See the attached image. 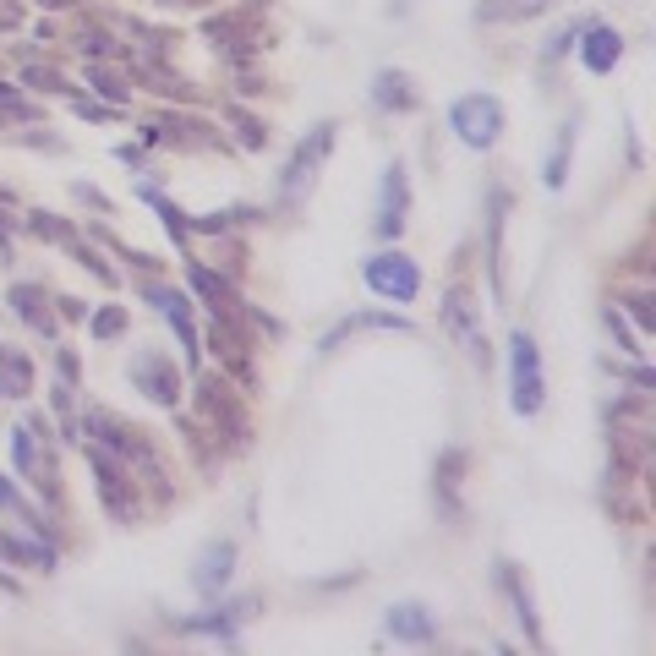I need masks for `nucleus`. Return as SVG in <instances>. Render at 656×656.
Segmentation results:
<instances>
[{"mask_svg": "<svg viewBox=\"0 0 656 656\" xmlns=\"http://www.w3.org/2000/svg\"><path fill=\"white\" fill-rule=\"evenodd\" d=\"M449 126L465 148H492L503 132V104L492 93H465V99L449 104Z\"/></svg>", "mask_w": 656, "mask_h": 656, "instance_id": "1", "label": "nucleus"}, {"mask_svg": "<svg viewBox=\"0 0 656 656\" xmlns=\"http://www.w3.org/2000/svg\"><path fill=\"white\" fill-rule=\"evenodd\" d=\"M509 378H514V410L536 416L542 410V356L531 334H509Z\"/></svg>", "mask_w": 656, "mask_h": 656, "instance_id": "2", "label": "nucleus"}, {"mask_svg": "<svg viewBox=\"0 0 656 656\" xmlns=\"http://www.w3.org/2000/svg\"><path fill=\"white\" fill-rule=\"evenodd\" d=\"M361 279H367L378 296H389V301H416V290H421V268L410 263L405 252L367 257V263H361Z\"/></svg>", "mask_w": 656, "mask_h": 656, "instance_id": "3", "label": "nucleus"}, {"mask_svg": "<svg viewBox=\"0 0 656 656\" xmlns=\"http://www.w3.org/2000/svg\"><path fill=\"white\" fill-rule=\"evenodd\" d=\"M328 148H334V126H312V137L290 154L285 175H279V192H285V203H301L312 186V175H318V164L328 159Z\"/></svg>", "mask_w": 656, "mask_h": 656, "instance_id": "4", "label": "nucleus"}, {"mask_svg": "<svg viewBox=\"0 0 656 656\" xmlns=\"http://www.w3.org/2000/svg\"><path fill=\"white\" fill-rule=\"evenodd\" d=\"M11 454H17V465H22V476H28L33 487L44 492V498H61V487H55V465H50V454L39 449V438H33V427H17L11 432Z\"/></svg>", "mask_w": 656, "mask_h": 656, "instance_id": "5", "label": "nucleus"}, {"mask_svg": "<svg viewBox=\"0 0 656 656\" xmlns=\"http://www.w3.org/2000/svg\"><path fill=\"white\" fill-rule=\"evenodd\" d=\"M405 230V164H389L383 175V208H378V236L394 241Z\"/></svg>", "mask_w": 656, "mask_h": 656, "instance_id": "6", "label": "nucleus"}, {"mask_svg": "<svg viewBox=\"0 0 656 656\" xmlns=\"http://www.w3.org/2000/svg\"><path fill=\"white\" fill-rule=\"evenodd\" d=\"M580 55H585V66H591V72H613L618 55H624V39H618V28H607V22H591V28H585Z\"/></svg>", "mask_w": 656, "mask_h": 656, "instance_id": "7", "label": "nucleus"}, {"mask_svg": "<svg viewBox=\"0 0 656 656\" xmlns=\"http://www.w3.org/2000/svg\"><path fill=\"white\" fill-rule=\"evenodd\" d=\"M230 569H236V547H230V542H208V553L197 558V585H203L208 596L225 591V585H230Z\"/></svg>", "mask_w": 656, "mask_h": 656, "instance_id": "8", "label": "nucleus"}, {"mask_svg": "<svg viewBox=\"0 0 656 656\" xmlns=\"http://www.w3.org/2000/svg\"><path fill=\"white\" fill-rule=\"evenodd\" d=\"M93 476H99V492L115 509V520H137V498H132V487H126V476L115 471L110 460H93Z\"/></svg>", "mask_w": 656, "mask_h": 656, "instance_id": "9", "label": "nucleus"}, {"mask_svg": "<svg viewBox=\"0 0 656 656\" xmlns=\"http://www.w3.org/2000/svg\"><path fill=\"white\" fill-rule=\"evenodd\" d=\"M132 378L143 383V389H159V394H154L159 405H175V400H181V378H175V367H170V361H159V356H143V361L132 367Z\"/></svg>", "mask_w": 656, "mask_h": 656, "instance_id": "10", "label": "nucleus"}, {"mask_svg": "<svg viewBox=\"0 0 656 656\" xmlns=\"http://www.w3.org/2000/svg\"><path fill=\"white\" fill-rule=\"evenodd\" d=\"M372 104H378V110H416V88H410L405 72H378V82H372Z\"/></svg>", "mask_w": 656, "mask_h": 656, "instance_id": "11", "label": "nucleus"}, {"mask_svg": "<svg viewBox=\"0 0 656 656\" xmlns=\"http://www.w3.org/2000/svg\"><path fill=\"white\" fill-rule=\"evenodd\" d=\"M28 383H33L28 356L0 345V400H22V394H28Z\"/></svg>", "mask_w": 656, "mask_h": 656, "instance_id": "12", "label": "nucleus"}, {"mask_svg": "<svg viewBox=\"0 0 656 656\" xmlns=\"http://www.w3.org/2000/svg\"><path fill=\"white\" fill-rule=\"evenodd\" d=\"M389 635H400V640H421L427 646L432 635H438V624L427 618V607H389Z\"/></svg>", "mask_w": 656, "mask_h": 656, "instance_id": "13", "label": "nucleus"}, {"mask_svg": "<svg viewBox=\"0 0 656 656\" xmlns=\"http://www.w3.org/2000/svg\"><path fill=\"white\" fill-rule=\"evenodd\" d=\"M443 323H449L454 334H465V345L482 356V334H476V312H471V296H465V290H449V301H443Z\"/></svg>", "mask_w": 656, "mask_h": 656, "instance_id": "14", "label": "nucleus"}, {"mask_svg": "<svg viewBox=\"0 0 656 656\" xmlns=\"http://www.w3.org/2000/svg\"><path fill=\"white\" fill-rule=\"evenodd\" d=\"M547 6H553V0H482L476 17L482 22H525V17H542Z\"/></svg>", "mask_w": 656, "mask_h": 656, "instance_id": "15", "label": "nucleus"}, {"mask_svg": "<svg viewBox=\"0 0 656 656\" xmlns=\"http://www.w3.org/2000/svg\"><path fill=\"white\" fill-rule=\"evenodd\" d=\"M148 296H154L159 307H164V318L175 323V334H181V345L192 350V361H197V323H192V312H186V301L175 296V290H148Z\"/></svg>", "mask_w": 656, "mask_h": 656, "instance_id": "16", "label": "nucleus"}, {"mask_svg": "<svg viewBox=\"0 0 656 656\" xmlns=\"http://www.w3.org/2000/svg\"><path fill=\"white\" fill-rule=\"evenodd\" d=\"M0 558H11V564H39V569H50V564H55V553H50V547L17 542V536H0Z\"/></svg>", "mask_w": 656, "mask_h": 656, "instance_id": "17", "label": "nucleus"}, {"mask_svg": "<svg viewBox=\"0 0 656 656\" xmlns=\"http://www.w3.org/2000/svg\"><path fill=\"white\" fill-rule=\"evenodd\" d=\"M569 154H574V121L558 132V148H553V159H547V175L542 181L547 186H564V170H569Z\"/></svg>", "mask_w": 656, "mask_h": 656, "instance_id": "18", "label": "nucleus"}, {"mask_svg": "<svg viewBox=\"0 0 656 656\" xmlns=\"http://www.w3.org/2000/svg\"><path fill=\"white\" fill-rule=\"evenodd\" d=\"M39 290H33V285H17V290H11V312H17V318H28L33 328H50V318H44V312H39Z\"/></svg>", "mask_w": 656, "mask_h": 656, "instance_id": "19", "label": "nucleus"}, {"mask_svg": "<svg viewBox=\"0 0 656 656\" xmlns=\"http://www.w3.org/2000/svg\"><path fill=\"white\" fill-rule=\"evenodd\" d=\"M503 585H509V596H514V607H520V624H525V635L536 640V613H531V596H525V585H520V574H514L509 564H503V574H498Z\"/></svg>", "mask_w": 656, "mask_h": 656, "instance_id": "20", "label": "nucleus"}, {"mask_svg": "<svg viewBox=\"0 0 656 656\" xmlns=\"http://www.w3.org/2000/svg\"><path fill=\"white\" fill-rule=\"evenodd\" d=\"M0 503H6V509H17V514H28V525H33V531H50V525H44V514H33L28 503H22V492L11 487L6 476H0Z\"/></svg>", "mask_w": 656, "mask_h": 656, "instance_id": "21", "label": "nucleus"}, {"mask_svg": "<svg viewBox=\"0 0 656 656\" xmlns=\"http://www.w3.org/2000/svg\"><path fill=\"white\" fill-rule=\"evenodd\" d=\"M192 290H203V296H214V301H230V290L219 285V279L208 274V268H192Z\"/></svg>", "mask_w": 656, "mask_h": 656, "instance_id": "22", "label": "nucleus"}, {"mask_svg": "<svg viewBox=\"0 0 656 656\" xmlns=\"http://www.w3.org/2000/svg\"><path fill=\"white\" fill-rule=\"evenodd\" d=\"M93 82H99V93H104L110 104H126V82H121V77H110V72H93Z\"/></svg>", "mask_w": 656, "mask_h": 656, "instance_id": "23", "label": "nucleus"}, {"mask_svg": "<svg viewBox=\"0 0 656 656\" xmlns=\"http://www.w3.org/2000/svg\"><path fill=\"white\" fill-rule=\"evenodd\" d=\"M121 328H126L121 312H99V318H93V334H121Z\"/></svg>", "mask_w": 656, "mask_h": 656, "instance_id": "24", "label": "nucleus"}]
</instances>
